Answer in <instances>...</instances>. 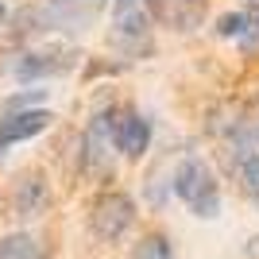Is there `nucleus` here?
I'll return each mask as SVG.
<instances>
[{"label":"nucleus","instance_id":"nucleus-1","mask_svg":"<svg viewBox=\"0 0 259 259\" xmlns=\"http://www.w3.org/2000/svg\"><path fill=\"white\" fill-rule=\"evenodd\" d=\"M108 0H39L31 8H23L16 16V35L27 39V35H81L89 31L97 16L105 12Z\"/></svg>","mask_w":259,"mask_h":259},{"label":"nucleus","instance_id":"nucleus-2","mask_svg":"<svg viewBox=\"0 0 259 259\" xmlns=\"http://www.w3.org/2000/svg\"><path fill=\"white\" fill-rule=\"evenodd\" d=\"M174 197L194 217H217L221 213V186H217L213 170L205 166V159L190 155V159L174 170Z\"/></svg>","mask_w":259,"mask_h":259},{"label":"nucleus","instance_id":"nucleus-3","mask_svg":"<svg viewBox=\"0 0 259 259\" xmlns=\"http://www.w3.org/2000/svg\"><path fill=\"white\" fill-rule=\"evenodd\" d=\"M255 159H259V101L236 108V120H228V128H225V162H228V170L240 174Z\"/></svg>","mask_w":259,"mask_h":259},{"label":"nucleus","instance_id":"nucleus-4","mask_svg":"<svg viewBox=\"0 0 259 259\" xmlns=\"http://www.w3.org/2000/svg\"><path fill=\"white\" fill-rule=\"evenodd\" d=\"M132 225H136V201H132L128 194H120V190L97 194V201L89 209V228H93V236L105 240V244H112V240H120Z\"/></svg>","mask_w":259,"mask_h":259},{"label":"nucleus","instance_id":"nucleus-5","mask_svg":"<svg viewBox=\"0 0 259 259\" xmlns=\"http://www.w3.org/2000/svg\"><path fill=\"white\" fill-rule=\"evenodd\" d=\"M112 147H116V140H112V108H101L97 116L89 120L85 140H81V170L89 178H108L112 166H116Z\"/></svg>","mask_w":259,"mask_h":259},{"label":"nucleus","instance_id":"nucleus-6","mask_svg":"<svg viewBox=\"0 0 259 259\" xmlns=\"http://www.w3.org/2000/svg\"><path fill=\"white\" fill-rule=\"evenodd\" d=\"M8 205H12V217H20V221L43 217L47 205H51V186H47V178L39 170H23L20 178L12 182Z\"/></svg>","mask_w":259,"mask_h":259},{"label":"nucleus","instance_id":"nucleus-7","mask_svg":"<svg viewBox=\"0 0 259 259\" xmlns=\"http://www.w3.org/2000/svg\"><path fill=\"white\" fill-rule=\"evenodd\" d=\"M155 23V0H112V27L120 43H143Z\"/></svg>","mask_w":259,"mask_h":259},{"label":"nucleus","instance_id":"nucleus-8","mask_svg":"<svg viewBox=\"0 0 259 259\" xmlns=\"http://www.w3.org/2000/svg\"><path fill=\"white\" fill-rule=\"evenodd\" d=\"M70 62H74L70 51H27V54H16L8 62V74L20 77V81H43V77L66 74Z\"/></svg>","mask_w":259,"mask_h":259},{"label":"nucleus","instance_id":"nucleus-9","mask_svg":"<svg viewBox=\"0 0 259 259\" xmlns=\"http://www.w3.org/2000/svg\"><path fill=\"white\" fill-rule=\"evenodd\" d=\"M112 140H116L120 155L143 159L147 143H151V124H147L136 108H112Z\"/></svg>","mask_w":259,"mask_h":259},{"label":"nucleus","instance_id":"nucleus-10","mask_svg":"<svg viewBox=\"0 0 259 259\" xmlns=\"http://www.w3.org/2000/svg\"><path fill=\"white\" fill-rule=\"evenodd\" d=\"M51 128V112L47 108H16V112H4L0 120V151L12 147V143H23L39 136V132Z\"/></svg>","mask_w":259,"mask_h":259},{"label":"nucleus","instance_id":"nucleus-11","mask_svg":"<svg viewBox=\"0 0 259 259\" xmlns=\"http://www.w3.org/2000/svg\"><path fill=\"white\" fill-rule=\"evenodd\" d=\"M209 0H155V20L170 31H197L205 23Z\"/></svg>","mask_w":259,"mask_h":259},{"label":"nucleus","instance_id":"nucleus-12","mask_svg":"<svg viewBox=\"0 0 259 259\" xmlns=\"http://www.w3.org/2000/svg\"><path fill=\"white\" fill-rule=\"evenodd\" d=\"M217 31H221V39H236L240 47L255 51L259 47V4H248V8H240V12L221 16Z\"/></svg>","mask_w":259,"mask_h":259},{"label":"nucleus","instance_id":"nucleus-13","mask_svg":"<svg viewBox=\"0 0 259 259\" xmlns=\"http://www.w3.org/2000/svg\"><path fill=\"white\" fill-rule=\"evenodd\" d=\"M0 259H47V251L35 236L12 232V236H0Z\"/></svg>","mask_w":259,"mask_h":259},{"label":"nucleus","instance_id":"nucleus-14","mask_svg":"<svg viewBox=\"0 0 259 259\" xmlns=\"http://www.w3.org/2000/svg\"><path fill=\"white\" fill-rule=\"evenodd\" d=\"M128 259H174L170 255V240L162 236V232H151V236H143L136 248H132Z\"/></svg>","mask_w":259,"mask_h":259},{"label":"nucleus","instance_id":"nucleus-15","mask_svg":"<svg viewBox=\"0 0 259 259\" xmlns=\"http://www.w3.org/2000/svg\"><path fill=\"white\" fill-rule=\"evenodd\" d=\"M240 182H244V194H248V201L259 209V159L248 162V166L240 170Z\"/></svg>","mask_w":259,"mask_h":259},{"label":"nucleus","instance_id":"nucleus-16","mask_svg":"<svg viewBox=\"0 0 259 259\" xmlns=\"http://www.w3.org/2000/svg\"><path fill=\"white\" fill-rule=\"evenodd\" d=\"M4 16H8V0H0V27H4Z\"/></svg>","mask_w":259,"mask_h":259}]
</instances>
